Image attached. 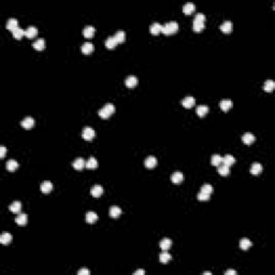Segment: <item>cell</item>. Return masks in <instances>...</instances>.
Returning <instances> with one entry per match:
<instances>
[{
    "label": "cell",
    "mask_w": 275,
    "mask_h": 275,
    "mask_svg": "<svg viewBox=\"0 0 275 275\" xmlns=\"http://www.w3.org/2000/svg\"><path fill=\"white\" fill-rule=\"evenodd\" d=\"M115 112V105L113 103H107L103 108L99 110L98 114L101 118H108Z\"/></svg>",
    "instance_id": "6da1fadb"
},
{
    "label": "cell",
    "mask_w": 275,
    "mask_h": 275,
    "mask_svg": "<svg viewBox=\"0 0 275 275\" xmlns=\"http://www.w3.org/2000/svg\"><path fill=\"white\" fill-rule=\"evenodd\" d=\"M177 29H179V24H177V22L171 21L162 26L161 32L164 33V35H172V33L176 32Z\"/></svg>",
    "instance_id": "7a4b0ae2"
},
{
    "label": "cell",
    "mask_w": 275,
    "mask_h": 275,
    "mask_svg": "<svg viewBox=\"0 0 275 275\" xmlns=\"http://www.w3.org/2000/svg\"><path fill=\"white\" fill-rule=\"evenodd\" d=\"M95 136H96V132H95V130L92 129V128H91V127L83 128L82 137L84 138L85 140H87V141H91V139H94Z\"/></svg>",
    "instance_id": "3957f363"
},
{
    "label": "cell",
    "mask_w": 275,
    "mask_h": 275,
    "mask_svg": "<svg viewBox=\"0 0 275 275\" xmlns=\"http://www.w3.org/2000/svg\"><path fill=\"white\" fill-rule=\"evenodd\" d=\"M125 84L128 88H133V87L137 86L138 84V78L136 75H129L126 78L125 80Z\"/></svg>",
    "instance_id": "277c9868"
},
{
    "label": "cell",
    "mask_w": 275,
    "mask_h": 275,
    "mask_svg": "<svg viewBox=\"0 0 275 275\" xmlns=\"http://www.w3.org/2000/svg\"><path fill=\"white\" fill-rule=\"evenodd\" d=\"M21 125L23 126L25 129H30V128H32L35 126V119L31 116H27L21 121Z\"/></svg>",
    "instance_id": "5b68a950"
},
{
    "label": "cell",
    "mask_w": 275,
    "mask_h": 275,
    "mask_svg": "<svg viewBox=\"0 0 275 275\" xmlns=\"http://www.w3.org/2000/svg\"><path fill=\"white\" fill-rule=\"evenodd\" d=\"M170 179H171V182H172V183L180 184V183H182V182H183L184 175H183V173H182L181 171H176V172H174L172 175H171Z\"/></svg>",
    "instance_id": "8992f818"
},
{
    "label": "cell",
    "mask_w": 275,
    "mask_h": 275,
    "mask_svg": "<svg viewBox=\"0 0 275 275\" xmlns=\"http://www.w3.org/2000/svg\"><path fill=\"white\" fill-rule=\"evenodd\" d=\"M196 103V99L193 98L192 96H187L185 97V98L182 100V104H183L184 108H187V109H189V108L193 107Z\"/></svg>",
    "instance_id": "52a82bcc"
},
{
    "label": "cell",
    "mask_w": 275,
    "mask_h": 275,
    "mask_svg": "<svg viewBox=\"0 0 275 275\" xmlns=\"http://www.w3.org/2000/svg\"><path fill=\"white\" fill-rule=\"evenodd\" d=\"M72 166H73V168L75 169V170H82V169L86 166V162H85V160L82 157H78V158H76L75 160L72 162Z\"/></svg>",
    "instance_id": "ba28073f"
},
{
    "label": "cell",
    "mask_w": 275,
    "mask_h": 275,
    "mask_svg": "<svg viewBox=\"0 0 275 275\" xmlns=\"http://www.w3.org/2000/svg\"><path fill=\"white\" fill-rule=\"evenodd\" d=\"M255 140H256V138H255V136L252 133H251V132H246V133H244L242 136V141L243 143L247 144V145H251L252 143H254Z\"/></svg>",
    "instance_id": "9c48e42d"
},
{
    "label": "cell",
    "mask_w": 275,
    "mask_h": 275,
    "mask_svg": "<svg viewBox=\"0 0 275 275\" xmlns=\"http://www.w3.org/2000/svg\"><path fill=\"white\" fill-rule=\"evenodd\" d=\"M91 193L92 197H100L103 193V188L100 185H94V186L91 188Z\"/></svg>",
    "instance_id": "30bf717a"
},
{
    "label": "cell",
    "mask_w": 275,
    "mask_h": 275,
    "mask_svg": "<svg viewBox=\"0 0 275 275\" xmlns=\"http://www.w3.org/2000/svg\"><path fill=\"white\" fill-rule=\"evenodd\" d=\"M144 164H145L146 168L153 169L154 167L157 166V158H156V157H154V156L147 157V158L145 159V161H144Z\"/></svg>",
    "instance_id": "8fae6325"
},
{
    "label": "cell",
    "mask_w": 275,
    "mask_h": 275,
    "mask_svg": "<svg viewBox=\"0 0 275 275\" xmlns=\"http://www.w3.org/2000/svg\"><path fill=\"white\" fill-rule=\"evenodd\" d=\"M12 234L9 233V232H3V233L0 235V243L3 245H6L9 244V243H11V241H12Z\"/></svg>",
    "instance_id": "7c38bea8"
},
{
    "label": "cell",
    "mask_w": 275,
    "mask_h": 275,
    "mask_svg": "<svg viewBox=\"0 0 275 275\" xmlns=\"http://www.w3.org/2000/svg\"><path fill=\"white\" fill-rule=\"evenodd\" d=\"M232 104H233V103H232V101L230 100V99H224V100H222L219 102V107H220V109L222 110V111H228V110H230L232 108Z\"/></svg>",
    "instance_id": "4fadbf2b"
},
{
    "label": "cell",
    "mask_w": 275,
    "mask_h": 275,
    "mask_svg": "<svg viewBox=\"0 0 275 275\" xmlns=\"http://www.w3.org/2000/svg\"><path fill=\"white\" fill-rule=\"evenodd\" d=\"M196 10V6L193 2H186L183 6V12L185 14H191Z\"/></svg>",
    "instance_id": "5bb4252c"
},
{
    "label": "cell",
    "mask_w": 275,
    "mask_h": 275,
    "mask_svg": "<svg viewBox=\"0 0 275 275\" xmlns=\"http://www.w3.org/2000/svg\"><path fill=\"white\" fill-rule=\"evenodd\" d=\"M27 220H28V216L24 213L17 215L16 218H15V222H16L17 225H19V226H25V225L27 224Z\"/></svg>",
    "instance_id": "9a60e30c"
},
{
    "label": "cell",
    "mask_w": 275,
    "mask_h": 275,
    "mask_svg": "<svg viewBox=\"0 0 275 275\" xmlns=\"http://www.w3.org/2000/svg\"><path fill=\"white\" fill-rule=\"evenodd\" d=\"M32 46L35 47L37 51H42V49L45 47V40L43 38H40V39H37L35 42L32 43Z\"/></svg>",
    "instance_id": "2e32d148"
},
{
    "label": "cell",
    "mask_w": 275,
    "mask_h": 275,
    "mask_svg": "<svg viewBox=\"0 0 275 275\" xmlns=\"http://www.w3.org/2000/svg\"><path fill=\"white\" fill-rule=\"evenodd\" d=\"M171 245H172V241L168 238L162 239L160 241V243H159V246H160V248L162 251H168V249L171 247Z\"/></svg>",
    "instance_id": "e0dca14e"
},
{
    "label": "cell",
    "mask_w": 275,
    "mask_h": 275,
    "mask_svg": "<svg viewBox=\"0 0 275 275\" xmlns=\"http://www.w3.org/2000/svg\"><path fill=\"white\" fill-rule=\"evenodd\" d=\"M25 35L28 38H33L38 35V28L36 26H29L28 28L25 30Z\"/></svg>",
    "instance_id": "ac0fdd59"
},
{
    "label": "cell",
    "mask_w": 275,
    "mask_h": 275,
    "mask_svg": "<svg viewBox=\"0 0 275 275\" xmlns=\"http://www.w3.org/2000/svg\"><path fill=\"white\" fill-rule=\"evenodd\" d=\"M262 172V166H261L259 162H254L252 164V168H251V173L254 175H258Z\"/></svg>",
    "instance_id": "d6986e66"
},
{
    "label": "cell",
    "mask_w": 275,
    "mask_h": 275,
    "mask_svg": "<svg viewBox=\"0 0 275 275\" xmlns=\"http://www.w3.org/2000/svg\"><path fill=\"white\" fill-rule=\"evenodd\" d=\"M232 23L230 21H225L224 23L220 25V30L225 33H229L232 31Z\"/></svg>",
    "instance_id": "ffe728a7"
},
{
    "label": "cell",
    "mask_w": 275,
    "mask_h": 275,
    "mask_svg": "<svg viewBox=\"0 0 275 275\" xmlns=\"http://www.w3.org/2000/svg\"><path fill=\"white\" fill-rule=\"evenodd\" d=\"M162 30V25H160L159 23H153L150 26V31L153 33V35H158L159 32H161Z\"/></svg>",
    "instance_id": "44dd1931"
},
{
    "label": "cell",
    "mask_w": 275,
    "mask_h": 275,
    "mask_svg": "<svg viewBox=\"0 0 275 275\" xmlns=\"http://www.w3.org/2000/svg\"><path fill=\"white\" fill-rule=\"evenodd\" d=\"M40 189H41L42 192L49 193V191H52V189H53V184H52L51 182H49V181H45V182H43V183L41 184Z\"/></svg>",
    "instance_id": "7402d4cb"
},
{
    "label": "cell",
    "mask_w": 275,
    "mask_h": 275,
    "mask_svg": "<svg viewBox=\"0 0 275 275\" xmlns=\"http://www.w3.org/2000/svg\"><path fill=\"white\" fill-rule=\"evenodd\" d=\"M85 219L88 224H94L95 222H97L98 219V215H97L95 212H87L86 216H85Z\"/></svg>",
    "instance_id": "603a6c76"
},
{
    "label": "cell",
    "mask_w": 275,
    "mask_h": 275,
    "mask_svg": "<svg viewBox=\"0 0 275 275\" xmlns=\"http://www.w3.org/2000/svg\"><path fill=\"white\" fill-rule=\"evenodd\" d=\"M196 112H197V114L199 115L200 117H203L204 115H206L207 112H209V107L204 104L198 105L197 109H196Z\"/></svg>",
    "instance_id": "cb8c5ba5"
},
{
    "label": "cell",
    "mask_w": 275,
    "mask_h": 275,
    "mask_svg": "<svg viewBox=\"0 0 275 275\" xmlns=\"http://www.w3.org/2000/svg\"><path fill=\"white\" fill-rule=\"evenodd\" d=\"M17 27H19V21H17L16 19H8V22H6V28H8L9 30L13 31L15 28H17Z\"/></svg>",
    "instance_id": "d4e9b609"
},
{
    "label": "cell",
    "mask_w": 275,
    "mask_h": 275,
    "mask_svg": "<svg viewBox=\"0 0 275 275\" xmlns=\"http://www.w3.org/2000/svg\"><path fill=\"white\" fill-rule=\"evenodd\" d=\"M6 169H8L9 171H14V170H16V169L19 168V162H17L16 160H14V159H10V160L6 161Z\"/></svg>",
    "instance_id": "484cf974"
},
{
    "label": "cell",
    "mask_w": 275,
    "mask_h": 275,
    "mask_svg": "<svg viewBox=\"0 0 275 275\" xmlns=\"http://www.w3.org/2000/svg\"><path fill=\"white\" fill-rule=\"evenodd\" d=\"M218 173L220 175H222V176H226V175H228L230 173V167L226 166L224 163L220 164V166H218Z\"/></svg>",
    "instance_id": "4316f807"
},
{
    "label": "cell",
    "mask_w": 275,
    "mask_h": 275,
    "mask_svg": "<svg viewBox=\"0 0 275 275\" xmlns=\"http://www.w3.org/2000/svg\"><path fill=\"white\" fill-rule=\"evenodd\" d=\"M121 214V207H118V206H116V205L110 207V216H111V217L116 218V217H118Z\"/></svg>",
    "instance_id": "83f0119b"
},
{
    "label": "cell",
    "mask_w": 275,
    "mask_h": 275,
    "mask_svg": "<svg viewBox=\"0 0 275 275\" xmlns=\"http://www.w3.org/2000/svg\"><path fill=\"white\" fill-rule=\"evenodd\" d=\"M104 44H105V46H107L108 49H114V47L116 46L118 43H117L116 40H115L114 36H112V37H109L107 40H105Z\"/></svg>",
    "instance_id": "f1b7e54d"
},
{
    "label": "cell",
    "mask_w": 275,
    "mask_h": 275,
    "mask_svg": "<svg viewBox=\"0 0 275 275\" xmlns=\"http://www.w3.org/2000/svg\"><path fill=\"white\" fill-rule=\"evenodd\" d=\"M252 245V243L249 239H242L240 242V247L243 249V251H247Z\"/></svg>",
    "instance_id": "f546056e"
},
{
    "label": "cell",
    "mask_w": 275,
    "mask_h": 275,
    "mask_svg": "<svg viewBox=\"0 0 275 275\" xmlns=\"http://www.w3.org/2000/svg\"><path fill=\"white\" fill-rule=\"evenodd\" d=\"M211 163L213 164V166H215V167L220 166V164L222 163V157L220 156V155H218V154L213 155V156H212V159H211Z\"/></svg>",
    "instance_id": "4dcf8cb0"
},
{
    "label": "cell",
    "mask_w": 275,
    "mask_h": 275,
    "mask_svg": "<svg viewBox=\"0 0 275 275\" xmlns=\"http://www.w3.org/2000/svg\"><path fill=\"white\" fill-rule=\"evenodd\" d=\"M114 38H115V40H116L117 43H121V42H124V41H125V39H126L125 31H124V30H118L114 35Z\"/></svg>",
    "instance_id": "1f68e13d"
},
{
    "label": "cell",
    "mask_w": 275,
    "mask_h": 275,
    "mask_svg": "<svg viewBox=\"0 0 275 275\" xmlns=\"http://www.w3.org/2000/svg\"><path fill=\"white\" fill-rule=\"evenodd\" d=\"M95 31H96L95 27L86 26L84 29H83V35H84V37H86V38H91V37H92V35L95 33Z\"/></svg>",
    "instance_id": "d6a6232c"
},
{
    "label": "cell",
    "mask_w": 275,
    "mask_h": 275,
    "mask_svg": "<svg viewBox=\"0 0 275 275\" xmlns=\"http://www.w3.org/2000/svg\"><path fill=\"white\" fill-rule=\"evenodd\" d=\"M9 209H10V211L13 212V213H19L22 209V203L19 201H14L13 203L10 204Z\"/></svg>",
    "instance_id": "836d02e7"
},
{
    "label": "cell",
    "mask_w": 275,
    "mask_h": 275,
    "mask_svg": "<svg viewBox=\"0 0 275 275\" xmlns=\"http://www.w3.org/2000/svg\"><path fill=\"white\" fill-rule=\"evenodd\" d=\"M171 258H172L171 255L167 251H163L160 255H159V260H160V262H162V263H167L168 261L171 260Z\"/></svg>",
    "instance_id": "e575fe53"
},
{
    "label": "cell",
    "mask_w": 275,
    "mask_h": 275,
    "mask_svg": "<svg viewBox=\"0 0 275 275\" xmlns=\"http://www.w3.org/2000/svg\"><path fill=\"white\" fill-rule=\"evenodd\" d=\"M81 49H82V52L84 54H91V52L94 51V45H92L91 42H86V43L83 44Z\"/></svg>",
    "instance_id": "d590c367"
},
{
    "label": "cell",
    "mask_w": 275,
    "mask_h": 275,
    "mask_svg": "<svg viewBox=\"0 0 275 275\" xmlns=\"http://www.w3.org/2000/svg\"><path fill=\"white\" fill-rule=\"evenodd\" d=\"M85 167H86L87 169H95L98 167V161H97V159L95 158V157H91V158L86 161V166Z\"/></svg>",
    "instance_id": "8d00e7d4"
},
{
    "label": "cell",
    "mask_w": 275,
    "mask_h": 275,
    "mask_svg": "<svg viewBox=\"0 0 275 275\" xmlns=\"http://www.w3.org/2000/svg\"><path fill=\"white\" fill-rule=\"evenodd\" d=\"M222 162H224V164H226V166H232V164L235 162V158H234L232 155H226V156L222 158Z\"/></svg>",
    "instance_id": "74e56055"
},
{
    "label": "cell",
    "mask_w": 275,
    "mask_h": 275,
    "mask_svg": "<svg viewBox=\"0 0 275 275\" xmlns=\"http://www.w3.org/2000/svg\"><path fill=\"white\" fill-rule=\"evenodd\" d=\"M274 87H275V83H274L272 80H268V81H265V82H264V85H263V88H264V91H268V92H270V91H273Z\"/></svg>",
    "instance_id": "f35d334b"
},
{
    "label": "cell",
    "mask_w": 275,
    "mask_h": 275,
    "mask_svg": "<svg viewBox=\"0 0 275 275\" xmlns=\"http://www.w3.org/2000/svg\"><path fill=\"white\" fill-rule=\"evenodd\" d=\"M12 35H13V37L16 38V39H21V38L25 35V30L22 29L21 27H17V28H15L14 30L12 31Z\"/></svg>",
    "instance_id": "ab89813d"
},
{
    "label": "cell",
    "mask_w": 275,
    "mask_h": 275,
    "mask_svg": "<svg viewBox=\"0 0 275 275\" xmlns=\"http://www.w3.org/2000/svg\"><path fill=\"white\" fill-rule=\"evenodd\" d=\"M204 28V23H202V22H196L193 21L192 22V29L195 31H201L202 29Z\"/></svg>",
    "instance_id": "60d3db41"
},
{
    "label": "cell",
    "mask_w": 275,
    "mask_h": 275,
    "mask_svg": "<svg viewBox=\"0 0 275 275\" xmlns=\"http://www.w3.org/2000/svg\"><path fill=\"white\" fill-rule=\"evenodd\" d=\"M201 191L202 192H205V193L211 195L212 191H213V186H212L211 184H204L203 186L201 187Z\"/></svg>",
    "instance_id": "b9f144b4"
},
{
    "label": "cell",
    "mask_w": 275,
    "mask_h": 275,
    "mask_svg": "<svg viewBox=\"0 0 275 275\" xmlns=\"http://www.w3.org/2000/svg\"><path fill=\"white\" fill-rule=\"evenodd\" d=\"M197 198H198V200H200V201H206V200L209 199V193H205V192L200 191V192L198 193Z\"/></svg>",
    "instance_id": "7bdbcfd3"
},
{
    "label": "cell",
    "mask_w": 275,
    "mask_h": 275,
    "mask_svg": "<svg viewBox=\"0 0 275 275\" xmlns=\"http://www.w3.org/2000/svg\"><path fill=\"white\" fill-rule=\"evenodd\" d=\"M193 21H196V22H202V23H204V22H205V15H204L203 13H201V12L197 13V14L195 15V19H193Z\"/></svg>",
    "instance_id": "ee69618b"
},
{
    "label": "cell",
    "mask_w": 275,
    "mask_h": 275,
    "mask_svg": "<svg viewBox=\"0 0 275 275\" xmlns=\"http://www.w3.org/2000/svg\"><path fill=\"white\" fill-rule=\"evenodd\" d=\"M89 273H91V272H89V270H87V269H81L80 271L78 272V275H89Z\"/></svg>",
    "instance_id": "f6af8a7d"
},
{
    "label": "cell",
    "mask_w": 275,
    "mask_h": 275,
    "mask_svg": "<svg viewBox=\"0 0 275 275\" xmlns=\"http://www.w3.org/2000/svg\"><path fill=\"white\" fill-rule=\"evenodd\" d=\"M6 148L4 146H0V157L3 158L6 156Z\"/></svg>",
    "instance_id": "bcb514c9"
},
{
    "label": "cell",
    "mask_w": 275,
    "mask_h": 275,
    "mask_svg": "<svg viewBox=\"0 0 275 275\" xmlns=\"http://www.w3.org/2000/svg\"><path fill=\"white\" fill-rule=\"evenodd\" d=\"M225 274L226 275H236V271H234V270H228Z\"/></svg>",
    "instance_id": "7dc6e473"
},
{
    "label": "cell",
    "mask_w": 275,
    "mask_h": 275,
    "mask_svg": "<svg viewBox=\"0 0 275 275\" xmlns=\"http://www.w3.org/2000/svg\"><path fill=\"white\" fill-rule=\"evenodd\" d=\"M143 274H145L144 270H138V271L134 272V275H143Z\"/></svg>",
    "instance_id": "c3c4849f"
},
{
    "label": "cell",
    "mask_w": 275,
    "mask_h": 275,
    "mask_svg": "<svg viewBox=\"0 0 275 275\" xmlns=\"http://www.w3.org/2000/svg\"><path fill=\"white\" fill-rule=\"evenodd\" d=\"M203 274H204V275H206V274H207V275H211L212 273H211V272H204Z\"/></svg>",
    "instance_id": "681fc988"
}]
</instances>
